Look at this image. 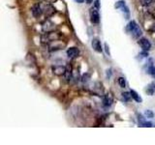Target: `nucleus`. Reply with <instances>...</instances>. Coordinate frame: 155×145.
Segmentation results:
<instances>
[{
    "label": "nucleus",
    "mask_w": 155,
    "mask_h": 145,
    "mask_svg": "<svg viewBox=\"0 0 155 145\" xmlns=\"http://www.w3.org/2000/svg\"><path fill=\"white\" fill-rule=\"evenodd\" d=\"M60 38V35L56 32H46L44 35L41 36V41L42 43H51L54 42Z\"/></svg>",
    "instance_id": "1"
},
{
    "label": "nucleus",
    "mask_w": 155,
    "mask_h": 145,
    "mask_svg": "<svg viewBox=\"0 0 155 145\" xmlns=\"http://www.w3.org/2000/svg\"><path fill=\"white\" fill-rule=\"evenodd\" d=\"M55 8L51 4H45L43 6V13L46 16V18H50L55 14Z\"/></svg>",
    "instance_id": "2"
},
{
    "label": "nucleus",
    "mask_w": 155,
    "mask_h": 145,
    "mask_svg": "<svg viewBox=\"0 0 155 145\" xmlns=\"http://www.w3.org/2000/svg\"><path fill=\"white\" fill-rule=\"evenodd\" d=\"M90 21L94 24H98L100 21V14H99L98 10L95 7L90 10Z\"/></svg>",
    "instance_id": "3"
},
{
    "label": "nucleus",
    "mask_w": 155,
    "mask_h": 145,
    "mask_svg": "<svg viewBox=\"0 0 155 145\" xmlns=\"http://www.w3.org/2000/svg\"><path fill=\"white\" fill-rule=\"evenodd\" d=\"M138 44L140 45V47L143 48V50L148 51L150 48H151V43H150L147 38H140Z\"/></svg>",
    "instance_id": "4"
},
{
    "label": "nucleus",
    "mask_w": 155,
    "mask_h": 145,
    "mask_svg": "<svg viewBox=\"0 0 155 145\" xmlns=\"http://www.w3.org/2000/svg\"><path fill=\"white\" fill-rule=\"evenodd\" d=\"M91 45H92V47H93V50H94L96 52L101 53L102 51H103V47H102V44H101V41L99 40V39H97V38L92 39Z\"/></svg>",
    "instance_id": "5"
},
{
    "label": "nucleus",
    "mask_w": 155,
    "mask_h": 145,
    "mask_svg": "<svg viewBox=\"0 0 155 145\" xmlns=\"http://www.w3.org/2000/svg\"><path fill=\"white\" fill-rule=\"evenodd\" d=\"M31 13L33 14V17L37 18L39 17H41V14H43V8L39 4H35L31 8Z\"/></svg>",
    "instance_id": "6"
},
{
    "label": "nucleus",
    "mask_w": 155,
    "mask_h": 145,
    "mask_svg": "<svg viewBox=\"0 0 155 145\" xmlns=\"http://www.w3.org/2000/svg\"><path fill=\"white\" fill-rule=\"evenodd\" d=\"M66 70H67L66 67L62 66V65H57V66L52 67V72L55 76H63V75H65Z\"/></svg>",
    "instance_id": "7"
},
{
    "label": "nucleus",
    "mask_w": 155,
    "mask_h": 145,
    "mask_svg": "<svg viewBox=\"0 0 155 145\" xmlns=\"http://www.w3.org/2000/svg\"><path fill=\"white\" fill-rule=\"evenodd\" d=\"M79 54H80V50H79V48L76 47H69L67 50V55L69 58H76L79 56Z\"/></svg>",
    "instance_id": "8"
},
{
    "label": "nucleus",
    "mask_w": 155,
    "mask_h": 145,
    "mask_svg": "<svg viewBox=\"0 0 155 145\" xmlns=\"http://www.w3.org/2000/svg\"><path fill=\"white\" fill-rule=\"evenodd\" d=\"M114 103V98H113V96H111L110 94H107L104 96V98H103V105L105 106V108H109L111 106V105H113Z\"/></svg>",
    "instance_id": "9"
},
{
    "label": "nucleus",
    "mask_w": 155,
    "mask_h": 145,
    "mask_svg": "<svg viewBox=\"0 0 155 145\" xmlns=\"http://www.w3.org/2000/svg\"><path fill=\"white\" fill-rule=\"evenodd\" d=\"M54 27H55L54 23H52L50 21H45V23L43 24V30L45 32H51V31L53 30V29H54Z\"/></svg>",
    "instance_id": "10"
},
{
    "label": "nucleus",
    "mask_w": 155,
    "mask_h": 145,
    "mask_svg": "<svg viewBox=\"0 0 155 145\" xmlns=\"http://www.w3.org/2000/svg\"><path fill=\"white\" fill-rule=\"evenodd\" d=\"M138 27H139V25L137 24V22H136L135 21H131L128 23V25H127V30H128L129 32L132 33V32L135 31Z\"/></svg>",
    "instance_id": "11"
},
{
    "label": "nucleus",
    "mask_w": 155,
    "mask_h": 145,
    "mask_svg": "<svg viewBox=\"0 0 155 145\" xmlns=\"http://www.w3.org/2000/svg\"><path fill=\"white\" fill-rule=\"evenodd\" d=\"M130 93H131V96H132V99L135 100L137 103H142V102H143V99L140 98V96L135 90H131Z\"/></svg>",
    "instance_id": "12"
},
{
    "label": "nucleus",
    "mask_w": 155,
    "mask_h": 145,
    "mask_svg": "<svg viewBox=\"0 0 155 145\" xmlns=\"http://www.w3.org/2000/svg\"><path fill=\"white\" fill-rule=\"evenodd\" d=\"M147 74L150 75V76H152V77H154V79H155V66L152 65V63H151V64H149V66L147 68Z\"/></svg>",
    "instance_id": "13"
},
{
    "label": "nucleus",
    "mask_w": 155,
    "mask_h": 145,
    "mask_svg": "<svg viewBox=\"0 0 155 145\" xmlns=\"http://www.w3.org/2000/svg\"><path fill=\"white\" fill-rule=\"evenodd\" d=\"M142 34H143V31L140 27H138L135 31L132 32V35L134 38H140V36H142Z\"/></svg>",
    "instance_id": "14"
},
{
    "label": "nucleus",
    "mask_w": 155,
    "mask_h": 145,
    "mask_svg": "<svg viewBox=\"0 0 155 145\" xmlns=\"http://www.w3.org/2000/svg\"><path fill=\"white\" fill-rule=\"evenodd\" d=\"M118 84L120 85L121 88H125L126 87V80H125L124 77H122V76L118 77Z\"/></svg>",
    "instance_id": "15"
},
{
    "label": "nucleus",
    "mask_w": 155,
    "mask_h": 145,
    "mask_svg": "<svg viewBox=\"0 0 155 145\" xmlns=\"http://www.w3.org/2000/svg\"><path fill=\"white\" fill-rule=\"evenodd\" d=\"M144 116L147 118H153L154 117V113H153V111L152 110H150V109H147L144 111Z\"/></svg>",
    "instance_id": "16"
},
{
    "label": "nucleus",
    "mask_w": 155,
    "mask_h": 145,
    "mask_svg": "<svg viewBox=\"0 0 155 145\" xmlns=\"http://www.w3.org/2000/svg\"><path fill=\"white\" fill-rule=\"evenodd\" d=\"M125 1L124 0H119L118 2H116V4L114 5V7L116 8V9H119V8H123L124 6H125Z\"/></svg>",
    "instance_id": "17"
},
{
    "label": "nucleus",
    "mask_w": 155,
    "mask_h": 145,
    "mask_svg": "<svg viewBox=\"0 0 155 145\" xmlns=\"http://www.w3.org/2000/svg\"><path fill=\"white\" fill-rule=\"evenodd\" d=\"M122 97H123V99L126 101V102H128V101H130V99L132 98V96H131V93L129 92H123L122 93Z\"/></svg>",
    "instance_id": "18"
},
{
    "label": "nucleus",
    "mask_w": 155,
    "mask_h": 145,
    "mask_svg": "<svg viewBox=\"0 0 155 145\" xmlns=\"http://www.w3.org/2000/svg\"><path fill=\"white\" fill-rule=\"evenodd\" d=\"M89 79H90V75L89 74H84V76H82V77H81V80H82V82H84V83L87 82Z\"/></svg>",
    "instance_id": "19"
},
{
    "label": "nucleus",
    "mask_w": 155,
    "mask_h": 145,
    "mask_svg": "<svg viewBox=\"0 0 155 145\" xmlns=\"http://www.w3.org/2000/svg\"><path fill=\"white\" fill-rule=\"evenodd\" d=\"M152 2V0H140V3H142L143 6H148Z\"/></svg>",
    "instance_id": "20"
},
{
    "label": "nucleus",
    "mask_w": 155,
    "mask_h": 145,
    "mask_svg": "<svg viewBox=\"0 0 155 145\" xmlns=\"http://www.w3.org/2000/svg\"><path fill=\"white\" fill-rule=\"evenodd\" d=\"M148 56V52L147 50H143L140 53H139V57L142 59V58H144V57H147Z\"/></svg>",
    "instance_id": "21"
},
{
    "label": "nucleus",
    "mask_w": 155,
    "mask_h": 145,
    "mask_svg": "<svg viewBox=\"0 0 155 145\" xmlns=\"http://www.w3.org/2000/svg\"><path fill=\"white\" fill-rule=\"evenodd\" d=\"M105 48H106L107 54H109V55H110V47H109V46H108V44H105Z\"/></svg>",
    "instance_id": "22"
},
{
    "label": "nucleus",
    "mask_w": 155,
    "mask_h": 145,
    "mask_svg": "<svg viewBox=\"0 0 155 145\" xmlns=\"http://www.w3.org/2000/svg\"><path fill=\"white\" fill-rule=\"evenodd\" d=\"M94 6L96 9H99L100 8V3H99V0H96L95 3H94Z\"/></svg>",
    "instance_id": "23"
},
{
    "label": "nucleus",
    "mask_w": 155,
    "mask_h": 145,
    "mask_svg": "<svg viewBox=\"0 0 155 145\" xmlns=\"http://www.w3.org/2000/svg\"><path fill=\"white\" fill-rule=\"evenodd\" d=\"M45 1H47L48 3H53V2H56L57 0H45Z\"/></svg>",
    "instance_id": "24"
},
{
    "label": "nucleus",
    "mask_w": 155,
    "mask_h": 145,
    "mask_svg": "<svg viewBox=\"0 0 155 145\" xmlns=\"http://www.w3.org/2000/svg\"><path fill=\"white\" fill-rule=\"evenodd\" d=\"M75 1L77 2V3H84L85 0H75Z\"/></svg>",
    "instance_id": "25"
},
{
    "label": "nucleus",
    "mask_w": 155,
    "mask_h": 145,
    "mask_svg": "<svg viewBox=\"0 0 155 145\" xmlns=\"http://www.w3.org/2000/svg\"><path fill=\"white\" fill-rule=\"evenodd\" d=\"M92 2H93V0H86V3L87 4H91Z\"/></svg>",
    "instance_id": "26"
}]
</instances>
